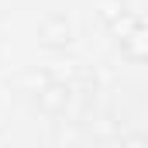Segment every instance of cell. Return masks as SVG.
I'll list each match as a JSON object with an SVG mask.
<instances>
[{
	"mask_svg": "<svg viewBox=\"0 0 148 148\" xmlns=\"http://www.w3.org/2000/svg\"><path fill=\"white\" fill-rule=\"evenodd\" d=\"M48 83H55L48 73H38V69H31V73L24 76V86H31V93H38V90H45Z\"/></svg>",
	"mask_w": 148,
	"mask_h": 148,
	"instance_id": "5b68a950",
	"label": "cell"
},
{
	"mask_svg": "<svg viewBox=\"0 0 148 148\" xmlns=\"http://www.w3.org/2000/svg\"><path fill=\"white\" fill-rule=\"evenodd\" d=\"M73 21L66 17V14H48L41 24H38V41L45 45V48H66V45H73Z\"/></svg>",
	"mask_w": 148,
	"mask_h": 148,
	"instance_id": "6da1fadb",
	"label": "cell"
},
{
	"mask_svg": "<svg viewBox=\"0 0 148 148\" xmlns=\"http://www.w3.org/2000/svg\"><path fill=\"white\" fill-rule=\"evenodd\" d=\"M117 45H121L124 59H131V62H148V24H145V21H138V24L121 38Z\"/></svg>",
	"mask_w": 148,
	"mask_h": 148,
	"instance_id": "3957f363",
	"label": "cell"
},
{
	"mask_svg": "<svg viewBox=\"0 0 148 148\" xmlns=\"http://www.w3.org/2000/svg\"><path fill=\"white\" fill-rule=\"evenodd\" d=\"M69 100H73V90L66 86V83H48L45 90H38L35 93V107L41 114H66V107H69Z\"/></svg>",
	"mask_w": 148,
	"mask_h": 148,
	"instance_id": "7a4b0ae2",
	"label": "cell"
},
{
	"mask_svg": "<svg viewBox=\"0 0 148 148\" xmlns=\"http://www.w3.org/2000/svg\"><path fill=\"white\" fill-rule=\"evenodd\" d=\"M97 7H100V17H103L107 24H114V21L124 14V0H97Z\"/></svg>",
	"mask_w": 148,
	"mask_h": 148,
	"instance_id": "277c9868",
	"label": "cell"
}]
</instances>
